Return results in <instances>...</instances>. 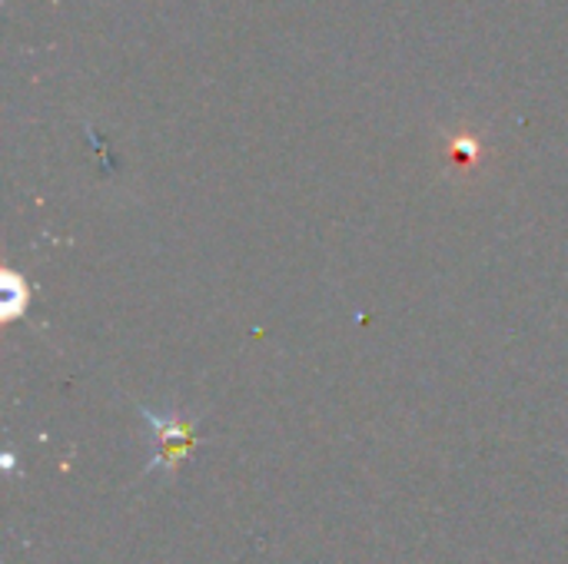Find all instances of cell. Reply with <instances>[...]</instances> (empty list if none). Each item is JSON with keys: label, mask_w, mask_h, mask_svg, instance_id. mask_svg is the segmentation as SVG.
Segmentation results:
<instances>
[{"label": "cell", "mask_w": 568, "mask_h": 564, "mask_svg": "<svg viewBox=\"0 0 568 564\" xmlns=\"http://www.w3.org/2000/svg\"><path fill=\"white\" fill-rule=\"evenodd\" d=\"M143 422H146V432H150V462L143 469V475H153V472H176L180 462H186L200 442L196 435V425H200V416H176V412H153L146 406H136Z\"/></svg>", "instance_id": "6da1fadb"}]
</instances>
